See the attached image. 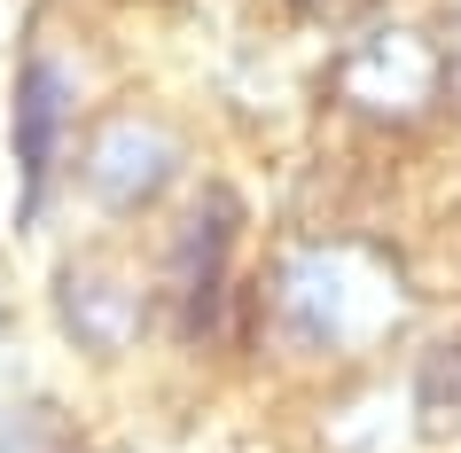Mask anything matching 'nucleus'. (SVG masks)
Instances as JSON below:
<instances>
[{
  "mask_svg": "<svg viewBox=\"0 0 461 453\" xmlns=\"http://www.w3.org/2000/svg\"><path fill=\"white\" fill-rule=\"evenodd\" d=\"M337 78H344V102L367 110V118H422V110L438 102L446 63H438V48L422 40V32L384 24V32H367L360 48L344 55Z\"/></svg>",
  "mask_w": 461,
  "mask_h": 453,
  "instance_id": "2",
  "label": "nucleus"
},
{
  "mask_svg": "<svg viewBox=\"0 0 461 453\" xmlns=\"http://www.w3.org/2000/svg\"><path fill=\"white\" fill-rule=\"evenodd\" d=\"M0 453H78V438L63 422H55L48 406H24L16 422L0 430Z\"/></svg>",
  "mask_w": 461,
  "mask_h": 453,
  "instance_id": "7",
  "label": "nucleus"
},
{
  "mask_svg": "<svg viewBox=\"0 0 461 453\" xmlns=\"http://www.w3.org/2000/svg\"><path fill=\"white\" fill-rule=\"evenodd\" d=\"M274 305L297 344L337 352V344H367L399 321V282L367 250H297L274 282Z\"/></svg>",
  "mask_w": 461,
  "mask_h": 453,
  "instance_id": "1",
  "label": "nucleus"
},
{
  "mask_svg": "<svg viewBox=\"0 0 461 453\" xmlns=\"http://www.w3.org/2000/svg\"><path fill=\"white\" fill-rule=\"evenodd\" d=\"M165 180H172V141L149 133V125H110V133L86 149V188H95L102 204H118V212L149 204Z\"/></svg>",
  "mask_w": 461,
  "mask_h": 453,
  "instance_id": "3",
  "label": "nucleus"
},
{
  "mask_svg": "<svg viewBox=\"0 0 461 453\" xmlns=\"http://www.w3.org/2000/svg\"><path fill=\"white\" fill-rule=\"evenodd\" d=\"M55 133H63V71L32 63L16 86V165H24V219H40L48 195V165H55Z\"/></svg>",
  "mask_w": 461,
  "mask_h": 453,
  "instance_id": "4",
  "label": "nucleus"
},
{
  "mask_svg": "<svg viewBox=\"0 0 461 453\" xmlns=\"http://www.w3.org/2000/svg\"><path fill=\"white\" fill-rule=\"evenodd\" d=\"M63 321L78 329V344L110 352V344H125V336H133L141 305H133V289L110 282L102 266H63Z\"/></svg>",
  "mask_w": 461,
  "mask_h": 453,
  "instance_id": "5",
  "label": "nucleus"
},
{
  "mask_svg": "<svg viewBox=\"0 0 461 453\" xmlns=\"http://www.w3.org/2000/svg\"><path fill=\"white\" fill-rule=\"evenodd\" d=\"M235 250V204L227 195H203V212L188 219V235H180V289H188V321L203 329L219 305V266Z\"/></svg>",
  "mask_w": 461,
  "mask_h": 453,
  "instance_id": "6",
  "label": "nucleus"
}]
</instances>
